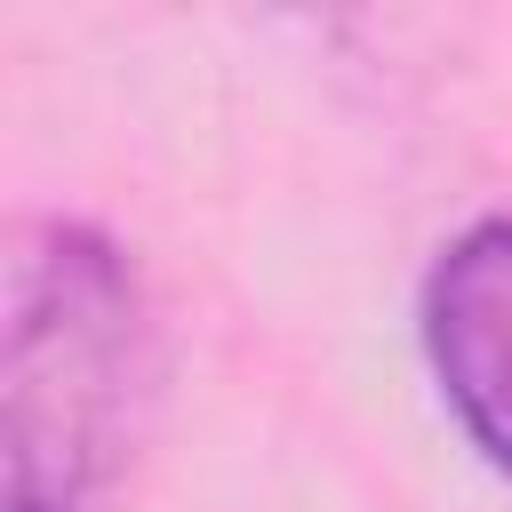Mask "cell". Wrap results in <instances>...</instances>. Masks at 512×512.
<instances>
[{
  "label": "cell",
  "mask_w": 512,
  "mask_h": 512,
  "mask_svg": "<svg viewBox=\"0 0 512 512\" xmlns=\"http://www.w3.org/2000/svg\"><path fill=\"white\" fill-rule=\"evenodd\" d=\"M152 312L120 256L80 216H40L8 256L0 448L16 512H88L136 456L152 408Z\"/></svg>",
  "instance_id": "cell-1"
},
{
  "label": "cell",
  "mask_w": 512,
  "mask_h": 512,
  "mask_svg": "<svg viewBox=\"0 0 512 512\" xmlns=\"http://www.w3.org/2000/svg\"><path fill=\"white\" fill-rule=\"evenodd\" d=\"M416 336L448 416L512 480V216H480L432 256Z\"/></svg>",
  "instance_id": "cell-2"
},
{
  "label": "cell",
  "mask_w": 512,
  "mask_h": 512,
  "mask_svg": "<svg viewBox=\"0 0 512 512\" xmlns=\"http://www.w3.org/2000/svg\"><path fill=\"white\" fill-rule=\"evenodd\" d=\"M8 512H16V504H8Z\"/></svg>",
  "instance_id": "cell-3"
}]
</instances>
